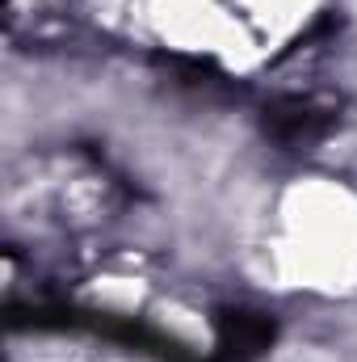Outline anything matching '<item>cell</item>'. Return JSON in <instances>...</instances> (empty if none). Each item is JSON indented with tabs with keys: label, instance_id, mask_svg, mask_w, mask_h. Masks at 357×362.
Returning a JSON list of instances; mask_svg holds the SVG:
<instances>
[{
	"label": "cell",
	"instance_id": "obj_1",
	"mask_svg": "<svg viewBox=\"0 0 357 362\" xmlns=\"http://www.w3.org/2000/svg\"><path fill=\"white\" fill-rule=\"evenodd\" d=\"M261 127L282 148H307V144H320L337 127V105L320 97H277L265 105Z\"/></svg>",
	"mask_w": 357,
	"mask_h": 362
},
{
	"label": "cell",
	"instance_id": "obj_2",
	"mask_svg": "<svg viewBox=\"0 0 357 362\" xmlns=\"http://www.w3.org/2000/svg\"><path fill=\"white\" fill-rule=\"evenodd\" d=\"M214 333H219V346L236 358H257L265 354L277 337V325L273 316L257 312V308H219L214 312Z\"/></svg>",
	"mask_w": 357,
	"mask_h": 362
}]
</instances>
